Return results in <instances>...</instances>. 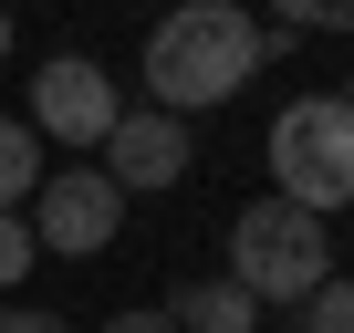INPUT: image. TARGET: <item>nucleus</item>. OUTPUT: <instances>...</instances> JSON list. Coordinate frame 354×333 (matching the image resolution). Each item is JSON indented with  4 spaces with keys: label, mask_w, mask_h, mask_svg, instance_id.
<instances>
[{
    "label": "nucleus",
    "mask_w": 354,
    "mask_h": 333,
    "mask_svg": "<svg viewBox=\"0 0 354 333\" xmlns=\"http://www.w3.org/2000/svg\"><path fill=\"white\" fill-rule=\"evenodd\" d=\"M250 73H261V21L240 11V0H177V11L146 32V104L177 115V125L230 104Z\"/></svg>",
    "instance_id": "nucleus-1"
},
{
    "label": "nucleus",
    "mask_w": 354,
    "mask_h": 333,
    "mask_svg": "<svg viewBox=\"0 0 354 333\" xmlns=\"http://www.w3.org/2000/svg\"><path fill=\"white\" fill-rule=\"evenodd\" d=\"M230 281H240L250 302L302 312V302L333 281V229H323L313 209H292V198H250V209L230 219Z\"/></svg>",
    "instance_id": "nucleus-2"
},
{
    "label": "nucleus",
    "mask_w": 354,
    "mask_h": 333,
    "mask_svg": "<svg viewBox=\"0 0 354 333\" xmlns=\"http://www.w3.org/2000/svg\"><path fill=\"white\" fill-rule=\"evenodd\" d=\"M261 156H271V198H292V209H313V219L354 209V115H344L333 94L281 104L271 135H261Z\"/></svg>",
    "instance_id": "nucleus-3"
},
{
    "label": "nucleus",
    "mask_w": 354,
    "mask_h": 333,
    "mask_svg": "<svg viewBox=\"0 0 354 333\" xmlns=\"http://www.w3.org/2000/svg\"><path fill=\"white\" fill-rule=\"evenodd\" d=\"M21 219H32V250H53V260H104L115 229H125V198H115L104 166H53Z\"/></svg>",
    "instance_id": "nucleus-4"
},
{
    "label": "nucleus",
    "mask_w": 354,
    "mask_h": 333,
    "mask_svg": "<svg viewBox=\"0 0 354 333\" xmlns=\"http://www.w3.org/2000/svg\"><path fill=\"white\" fill-rule=\"evenodd\" d=\"M125 115V94H115V73L94 63V53H53L42 73H32V135H53V146H104V125Z\"/></svg>",
    "instance_id": "nucleus-5"
},
{
    "label": "nucleus",
    "mask_w": 354,
    "mask_h": 333,
    "mask_svg": "<svg viewBox=\"0 0 354 333\" xmlns=\"http://www.w3.org/2000/svg\"><path fill=\"white\" fill-rule=\"evenodd\" d=\"M104 178H115V198H156V188H177L198 166V146H188V125L177 115H156V104H125L115 125H104Z\"/></svg>",
    "instance_id": "nucleus-6"
},
{
    "label": "nucleus",
    "mask_w": 354,
    "mask_h": 333,
    "mask_svg": "<svg viewBox=\"0 0 354 333\" xmlns=\"http://www.w3.org/2000/svg\"><path fill=\"white\" fill-rule=\"evenodd\" d=\"M167 323L177 333H261V302L219 271V281H188V292H167Z\"/></svg>",
    "instance_id": "nucleus-7"
},
{
    "label": "nucleus",
    "mask_w": 354,
    "mask_h": 333,
    "mask_svg": "<svg viewBox=\"0 0 354 333\" xmlns=\"http://www.w3.org/2000/svg\"><path fill=\"white\" fill-rule=\"evenodd\" d=\"M53 178V156H42V135L21 125V115H0V209H32V188Z\"/></svg>",
    "instance_id": "nucleus-8"
},
{
    "label": "nucleus",
    "mask_w": 354,
    "mask_h": 333,
    "mask_svg": "<svg viewBox=\"0 0 354 333\" xmlns=\"http://www.w3.org/2000/svg\"><path fill=\"white\" fill-rule=\"evenodd\" d=\"M292 333H354V281L333 271V281H323V292H313V302L292 312Z\"/></svg>",
    "instance_id": "nucleus-9"
},
{
    "label": "nucleus",
    "mask_w": 354,
    "mask_h": 333,
    "mask_svg": "<svg viewBox=\"0 0 354 333\" xmlns=\"http://www.w3.org/2000/svg\"><path fill=\"white\" fill-rule=\"evenodd\" d=\"M281 32H354V0H271Z\"/></svg>",
    "instance_id": "nucleus-10"
},
{
    "label": "nucleus",
    "mask_w": 354,
    "mask_h": 333,
    "mask_svg": "<svg viewBox=\"0 0 354 333\" xmlns=\"http://www.w3.org/2000/svg\"><path fill=\"white\" fill-rule=\"evenodd\" d=\"M32 260H42V250H32V219H21V209H0V292H11Z\"/></svg>",
    "instance_id": "nucleus-11"
},
{
    "label": "nucleus",
    "mask_w": 354,
    "mask_h": 333,
    "mask_svg": "<svg viewBox=\"0 0 354 333\" xmlns=\"http://www.w3.org/2000/svg\"><path fill=\"white\" fill-rule=\"evenodd\" d=\"M0 333H73L63 312H42V302H11V312H0Z\"/></svg>",
    "instance_id": "nucleus-12"
},
{
    "label": "nucleus",
    "mask_w": 354,
    "mask_h": 333,
    "mask_svg": "<svg viewBox=\"0 0 354 333\" xmlns=\"http://www.w3.org/2000/svg\"><path fill=\"white\" fill-rule=\"evenodd\" d=\"M104 333H177V323H167V302H125V312H115Z\"/></svg>",
    "instance_id": "nucleus-13"
},
{
    "label": "nucleus",
    "mask_w": 354,
    "mask_h": 333,
    "mask_svg": "<svg viewBox=\"0 0 354 333\" xmlns=\"http://www.w3.org/2000/svg\"><path fill=\"white\" fill-rule=\"evenodd\" d=\"M0 63H11V11H0Z\"/></svg>",
    "instance_id": "nucleus-14"
},
{
    "label": "nucleus",
    "mask_w": 354,
    "mask_h": 333,
    "mask_svg": "<svg viewBox=\"0 0 354 333\" xmlns=\"http://www.w3.org/2000/svg\"><path fill=\"white\" fill-rule=\"evenodd\" d=\"M333 104H344V115H354V73H344V94H333Z\"/></svg>",
    "instance_id": "nucleus-15"
}]
</instances>
